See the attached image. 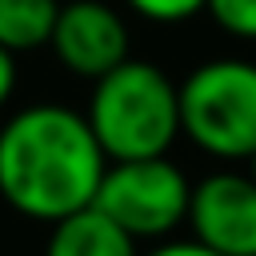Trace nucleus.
Instances as JSON below:
<instances>
[{"instance_id":"obj_2","label":"nucleus","mask_w":256,"mask_h":256,"mask_svg":"<svg viewBox=\"0 0 256 256\" xmlns=\"http://www.w3.org/2000/svg\"><path fill=\"white\" fill-rule=\"evenodd\" d=\"M84 120L108 160L168 156L180 136L176 80L152 60H120L92 80Z\"/></svg>"},{"instance_id":"obj_6","label":"nucleus","mask_w":256,"mask_h":256,"mask_svg":"<svg viewBox=\"0 0 256 256\" xmlns=\"http://www.w3.org/2000/svg\"><path fill=\"white\" fill-rule=\"evenodd\" d=\"M48 48L72 76L96 80L128 60V24L108 0H64Z\"/></svg>"},{"instance_id":"obj_10","label":"nucleus","mask_w":256,"mask_h":256,"mask_svg":"<svg viewBox=\"0 0 256 256\" xmlns=\"http://www.w3.org/2000/svg\"><path fill=\"white\" fill-rule=\"evenodd\" d=\"M124 4L148 24H184L200 16L208 0H124Z\"/></svg>"},{"instance_id":"obj_12","label":"nucleus","mask_w":256,"mask_h":256,"mask_svg":"<svg viewBox=\"0 0 256 256\" xmlns=\"http://www.w3.org/2000/svg\"><path fill=\"white\" fill-rule=\"evenodd\" d=\"M16 76H20V68H16V52L0 48V108L12 100V92H16Z\"/></svg>"},{"instance_id":"obj_5","label":"nucleus","mask_w":256,"mask_h":256,"mask_svg":"<svg viewBox=\"0 0 256 256\" xmlns=\"http://www.w3.org/2000/svg\"><path fill=\"white\" fill-rule=\"evenodd\" d=\"M184 224L220 256H256V180L236 168L208 172L192 184Z\"/></svg>"},{"instance_id":"obj_13","label":"nucleus","mask_w":256,"mask_h":256,"mask_svg":"<svg viewBox=\"0 0 256 256\" xmlns=\"http://www.w3.org/2000/svg\"><path fill=\"white\" fill-rule=\"evenodd\" d=\"M248 176H252V180H256V156H252V160H248Z\"/></svg>"},{"instance_id":"obj_11","label":"nucleus","mask_w":256,"mask_h":256,"mask_svg":"<svg viewBox=\"0 0 256 256\" xmlns=\"http://www.w3.org/2000/svg\"><path fill=\"white\" fill-rule=\"evenodd\" d=\"M140 256H220V252H212V248H204L200 240H156L148 252H140Z\"/></svg>"},{"instance_id":"obj_8","label":"nucleus","mask_w":256,"mask_h":256,"mask_svg":"<svg viewBox=\"0 0 256 256\" xmlns=\"http://www.w3.org/2000/svg\"><path fill=\"white\" fill-rule=\"evenodd\" d=\"M60 0H0V48L36 52L52 40Z\"/></svg>"},{"instance_id":"obj_4","label":"nucleus","mask_w":256,"mask_h":256,"mask_svg":"<svg viewBox=\"0 0 256 256\" xmlns=\"http://www.w3.org/2000/svg\"><path fill=\"white\" fill-rule=\"evenodd\" d=\"M192 180L168 156L140 160H108L92 208H100L116 228H124L136 244L168 240L188 216Z\"/></svg>"},{"instance_id":"obj_3","label":"nucleus","mask_w":256,"mask_h":256,"mask_svg":"<svg viewBox=\"0 0 256 256\" xmlns=\"http://www.w3.org/2000/svg\"><path fill=\"white\" fill-rule=\"evenodd\" d=\"M180 136L220 164L256 156V60L216 56L180 84Z\"/></svg>"},{"instance_id":"obj_9","label":"nucleus","mask_w":256,"mask_h":256,"mask_svg":"<svg viewBox=\"0 0 256 256\" xmlns=\"http://www.w3.org/2000/svg\"><path fill=\"white\" fill-rule=\"evenodd\" d=\"M204 12L236 40H256V0H208Z\"/></svg>"},{"instance_id":"obj_7","label":"nucleus","mask_w":256,"mask_h":256,"mask_svg":"<svg viewBox=\"0 0 256 256\" xmlns=\"http://www.w3.org/2000/svg\"><path fill=\"white\" fill-rule=\"evenodd\" d=\"M48 228L44 256H140V244L92 204Z\"/></svg>"},{"instance_id":"obj_1","label":"nucleus","mask_w":256,"mask_h":256,"mask_svg":"<svg viewBox=\"0 0 256 256\" xmlns=\"http://www.w3.org/2000/svg\"><path fill=\"white\" fill-rule=\"evenodd\" d=\"M108 168L88 120L68 104H28L0 124V200L36 224L92 204Z\"/></svg>"}]
</instances>
